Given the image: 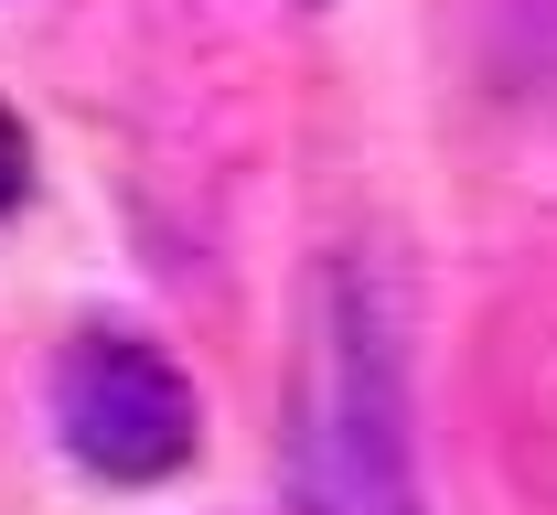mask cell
<instances>
[{
	"mask_svg": "<svg viewBox=\"0 0 557 515\" xmlns=\"http://www.w3.org/2000/svg\"><path fill=\"white\" fill-rule=\"evenodd\" d=\"M311 494L322 515H418L408 462V366L375 269L344 258L322 280V397H311Z\"/></svg>",
	"mask_w": 557,
	"mask_h": 515,
	"instance_id": "6da1fadb",
	"label": "cell"
},
{
	"mask_svg": "<svg viewBox=\"0 0 557 515\" xmlns=\"http://www.w3.org/2000/svg\"><path fill=\"white\" fill-rule=\"evenodd\" d=\"M54 430H65V451L86 473H108V483H161V473L194 462L205 408H194V376L172 366L161 344L97 333V344H75L65 376H54Z\"/></svg>",
	"mask_w": 557,
	"mask_h": 515,
	"instance_id": "7a4b0ae2",
	"label": "cell"
},
{
	"mask_svg": "<svg viewBox=\"0 0 557 515\" xmlns=\"http://www.w3.org/2000/svg\"><path fill=\"white\" fill-rule=\"evenodd\" d=\"M22 183H33V150H22V119L0 108V216L22 205Z\"/></svg>",
	"mask_w": 557,
	"mask_h": 515,
	"instance_id": "3957f363",
	"label": "cell"
}]
</instances>
